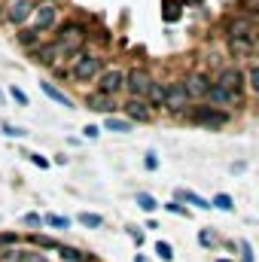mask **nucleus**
Masks as SVG:
<instances>
[{
	"instance_id": "nucleus-36",
	"label": "nucleus",
	"mask_w": 259,
	"mask_h": 262,
	"mask_svg": "<svg viewBox=\"0 0 259 262\" xmlns=\"http://www.w3.org/2000/svg\"><path fill=\"white\" fill-rule=\"evenodd\" d=\"M21 223H25V226H43L46 220H43L40 213H25V216H21Z\"/></svg>"
},
{
	"instance_id": "nucleus-28",
	"label": "nucleus",
	"mask_w": 259,
	"mask_h": 262,
	"mask_svg": "<svg viewBox=\"0 0 259 262\" xmlns=\"http://www.w3.org/2000/svg\"><path fill=\"white\" fill-rule=\"evenodd\" d=\"M46 220V226H52V229H70V220L67 216H58V213H49V216H43Z\"/></svg>"
},
{
	"instance_id": "nucleus-38",
	"label": "nucleus",
	"mask_w": 259,
	"mask_h": 262,
	"mask_svg": "<svg viewBox=\"0 0 259 262\" xmlns=\"http://www.w3.org/2000/svg\"><path fill=\"white\" fill-rule=\"evenodd\" d=\"M0 259L3 262H21V250H3Z\"/></svg>"
},
{
	"instance_id": "nucleus-18",
	"label": "nucleus",
	"mask_w": 259,
	"mask_h": 262,
	"mask_svg": "<svg viewBox=\"0 0 259 262\" xmlns=\"http://www.w3.org/2000/svg\"><path fill=\"white\" fill-rule=\"evenodd\" d=\"M15 40H18V43H21V46H25L28 52H31V49H37V46L43 43V37H40V34L34 31V28H21V31L15 34Z\"/></svg>"
},
{
	"instance_id": "nucleus-40",
	"label": "nucleus",
	"mask_w": 259,
	"mask_h": 262,
	"mask_svg": "<svg viewBox=\"0 0 259 262\" xmlns=\"http://www.w3.org/2000/svg\"><path fill=\"white\" fill-rule=\"evenodd\" d=\"M28 159H31V162L37 165V168H49V159H43L40 152H28Z\"/></svg>"
},
{
	"instance_id": "nucleus-39",
	"label": "nucleus",
	"mask_w": 259,
	"mask_h": 262,
	"mask_svg": "<svg viewBox=\"0 0 259 262\" xmlns=\"http://www.w3.org/2000/svg\"><path fill=\"white\" fill-rule=\"evenodd\" d=\"M3 134H6V137H25L28 131L18 128V125H3Z\"/></svg>"
},
{
	"instance_id": "nucleus-41",
	"label": "nucleus",
	"mask_w": 259,
	"mask_h": 262,
	"mask_svg": "<svg viewBox=\"0 0 259 262\" xmlns=\"http://www.w3.org/2000/svg\"><path fill=\"white\" fill-rule=\"evenodd\" d=\"M128 238H131V241H134V244H137V247L143 244V232H137L134 226H128Z\"/></svg>"
},
{
	"instance_id": "nucleus-44",
	"label": "nucleus",
	"mask_w": 259,
	"mask_h": 262,
	"mask_svg": "<svg viewBox=\"0 0 259 262\" xmlns=\"http://www.w3.org/2000/svg\"><path fill=\"white\" fill-rule=\"evenodd\" d=\"M18 241V235H12V232H0V244H15Z\"/></svg>"
},
{
	"instance_id": "nucleus-7",
	"label": "nucleus",
	"mask_w": 259,
	"mask_h": 262,
	"mask_svg": "<svg viewBox=\"0 0 259 262\" xmlns=\"http://www.w3.org/2000/svg\"><path fill=\"white\" fill-rule=\"evenodd\" d=\"M95 92H104V95H113V98H116L119 92H125V70H122V67H107V70H101Z\"/></svg>"
},
{
	"instance_id": "nucleus-5",
	"label": "nucleus",
	"mask_w": 259,
	"mask_h": 262,
	"mask_svg": "<svg viewBox=\"0 0 259 262\" xmlns=\"http://www.w3.org/2000/svg\"><path fill=\"white\" fill-rule=\"evenodd\" d=\"M189 92H186V82L183 79H174V82H168V95H165V110L168 113H174V116H183L186 110H189Z\"/></svg>"
},
{
	"instance_id": "nucleus-45",
	"label": "nucleus",
	"mask_w": 259,
	"mask_h": 262,
	"mask_svg": "<svg viewBox=\"0 0 259 262\" xmlns=\"http://www.w3.org/2000/svg\"><path fill=\"white\" fill-rule=\"evenodd\" d=\"M253 52H256V58H259V37H256V43H253Z\"/></svg>"
},
{
	"instance_id": "nucleus-27",
	"label": "nucleus",
	"mask_w": 259,
	"mask_h": 262,
	"mask_svg": "<svg viewBox=\"0 0 259 262\" xmlns=\"http://www.w3.org/2000/svg\"><path fill=\"white\" fill-rule=\"evenodd\" d=\"M247 89H250V92L259 98V64L247 67Z\"/></svg>"
},
{
	"instance_id": "nucleus-6",
	"label": "nucleus",
	"mask_w": 259,
	"mask_h": 262,
	"mask_svg": "<svg viewBox=\"0 0 259 262\" xmlns=\"http://www.w3.org/2000/svg\"><path fill=\"white\" fill-rule=\"evenodd\" d=\"M34 31L37 34H46V31H52L55 25H58V3L55 0H40L37 6H34Z\"/></svg>"
},
{
	"instance_id": "nucleus-47",
	"label": "nucleus",
	"mask_w": 259,
	"mask_h": 262,
	"mask_svg": "<svg viewBox=\"0 0 259 262\" xmlns=\"http://www.w3.org/2000/svg\"><path fill=\"white\" fill-rule=\"evenodd\" d=\"M180 3H201V0H180Z\"/></svg>"
},
{
	"instance_id": "nucleus-49",
	"label": "nucleus",
	"mask_w": 259,
	"mask_h": 262,
	"mask_svg": "<svg viewBox=\"0 0 259 262\" xmlns=\"http://www.w3.org/2000/svg\"><path fill=\"white\" fill-rule=\"evenodd\" d=\"M0 9H3V6H0Z\"/></svg>"
},
{
	"instance_id": "nucleus-34",
	"label": "nucleus",
	"mask_w": 259,
	"mask_h": 262,
	"mask_svg": "<svg viewBox=\"0 0 259 262\" xmlns=\"http://www.w3.org/2000/svg\"><path fill=\"white\" fill-rule=\"evenodd\" d=\"M21 262H49V259H46V253H37V250H25V253H21Z\"/></svg>"
},
{
	"instance_id": "nucleus-14",
	"label": "nucleus",
	"mask_w": 259,
	"mask_h": 262,
	"mask_svg": "<svg viewBox=\"0 0 259 262\" xmlns=\"http://www.w3.org/2000/svg\"><path fill=\"white\" fill-rule=\"evenodd\" d=\"M31 58H34V64H40V67H55L58 58H61V52H58L55 40H43L37 49H31Z\"/></svg>"
},
{
	"instance_id": "nucleus-10",
	"label": "nucleus",
	"mask_w": 259,
	"mask_h": 262,
	"mask_svg": "<svg viewBox=\"0 0 259 262\" xmlns=\"http://www.w3.org/2000/svg\"><path fill=\"white\" fill-rule=\"evenodd\" d=\"M217 85H223V89H229V92H244V85H247V70H241V67H223L220 73H217V79H213Z\"/></svg>"
},
{
	"instance_id": "nucleus-37",
	"label": "nucleus",
	"mask_w": 259,
	"mask_h": 262,
	"mask_svg": "<svg viewBox=\"0 0 259 262\" xmlns=\"http://www.w3.org/2000/svg\"><path fill=\"white\" fill-rule=\"evenodd\" d=\"M241 262H253V247H250V241H241Z\"/></svg>"
},
{
	"instance_id": "nucleus-33",
	"label": "nucleus",
	"mask_w": 259,
	"mask_h": 262,
	"mask_svg": "<svg viewBox=\"0 0 259 262\" xmlns=\"http://www.w3.org/2000/svg\"><path fill=\"white\" fill-rule=\"evenodd\" d=\"M31 241H34V244H37V247H43V250H55V247H58V244H55V241H52V238H46V235H34V238H31Z\"/></svg>"
},
{
	"instance_id": "nucleus-1",
	"label": "nucleus",
	"mask_w": 259,
	"mask_h": 262,
	"mask_svg": "<svg viewBox=\"0 0 259 262\" xmlns=\"http://www.w3.org/2000/svg\"><path fill=\"white\" fill-rule=\"evenodd\" d=\"M85 43H89V28L76 18H70L64 25H58V34H55V46L61 52V58H76L79 52H85Z\"/></svg>"
},
{
	"instance_id": "nucleus-9",
	"label": "nucleus",
	"mask_w": 259,
	"mask_h": 262,
	"mask_svg": "<svg viewBox=\"0 0 259 262\" xmlns=\"http://www.w3.org/2000/svg\"><path fill=\"white\" fill-rule=\"evenodd\" d=\"M34 6H37L34 0H6V6H3V9H6L3 18H6L12 28H21V25L34 15Z\"/></svg>"
},
{
	"instance_id": "nucleus-24",
	"label": "nucleus",
	"mask_w": 259,
	"mask_h": 262,
	"mask_svg": "<svg viewBox=\"0 0 259 262\" xmlns=\"http://www.w3.org/2000/svg\"><path fill=\"white\" fill-rule=\"evenodd\" d=\"M76 220H79L85 229H101V226H104V216H101V213H89V210H82Z\"/></svg>"
},
{
	"instance_id": "nucleus-13",
	"label": "nucleus",
	"mask_w": 259,
	"mask_h": 262,
	"mask_svg": "<svg viewBox=\"0 0 259 262\" xmlns=\"http://www.w3.org/2000/svg\"><path fill=\"white\" fill-rule=\"evenodd\" d=\"M183 82H186V92H189V98H192V101H207V92H210V85H213V82H210V76H207V73H201V70L189 73Z\"/></svg>"
},
{
	"instance_id": "nucleus-46",
	"label": "nucleus",
	"mask_w": 259,
	"mask_h": 262,
	"mask_svg": "<svg viewBox=\"0 0 259 262\" xmlns=\"http://www.w3.org/2000/svg\"><path fill=\"white\" fill-rule=\"evenodd\" d=\"M134 262H146V256H134Z\"/></svg>"
},
{
	"instance_id": "nucleus-8",
	"label": "nucleus",
	"mask_w": 259,
	"mask_h": 262,
	"mask_svg": "<svg viewBox=\"0 0 259 262\" xmlns=\"http://www.w3.org/2000/svg\"><path fill=\"white\" fill-rule=\"evenodd\" d=\"M149 85H153V76H149L143 67L125 70V92H128V98H146Z\"/></svg>"
},
{
	"instance_id": "nucleus-4",
	"label": "nucleus",
	"mask_w": 259,
	"mask_h": 262,
	"mask_svg": "<svg viewBox=\"0 0 259 262\" xmlns=\"http://www.w3.org/2000/svg\"><path fill=\"white\" fill-rule=\"evenodd\" d=\"M226 40H256V18L250 12H235L223 21Z\"/></svg>"
},
{
	"instance_id": "nucleus-26",
	"label": "nucleus",
	"mask_w": 259,
	"mask_h": 262,
	"mask_svg": "<svg viewBox=\"0 0 259 262\" xmlns=\"http://www.w3.org/2000/svg\"><path fill=\"white\" fill-rule=\"evenodd\" d=\"M210 204H213L217 210H226V213H232V210H235V201H232V195H226V192L213 195V198H210Z\"/></svg>"
},
{
	"instance_id": "nucleus-25",
	"label": "nucleus",
	"mask_w": 259,
	"mask_h": 262,
	"mask_svg": "<svg viewBox=\"0 0 259 262\" xmlns=\"http://www.w3.org/2000/svg\"><path fill=\"white\" fill-rule=\"evenodd\" d=\"M253 43H256V40H229V52H232V55L253 52Z\"/></svg>"
},
{
	"instance_id": "nucleus-12",
	"label": "nucleus",
	"mask_w": 259,
	"mask_h": 262,
	"mask_svg": "<svg viewBox=\"0 0 259 262\" xmlns=\"http://www.w3.org/2000/svg\"><path fill=\"white\" fill-rule=\"evenodd\" d=\"M122 113H125V119H131V122H149L153 119V107H149L146 98H128L122 104Z\"/></svg>"
},
{
	"instance_id": "nucleus-35",
	"label": "nucleus",
	"mask_w": 259,
	"mask_h": 262,
	"mask_svg": "<svg viewBox=\"0 0 259 262\" xmlns=\"http://www.w3.org/2000/svg\"><path fill=\"white\" fill-rule=\"evenodd\" d=\"M143 168H146V171H156V168H159V156H156L153 149L146 152V159H143Z\"/></svg>"
},
{
	"instance_id": "nucleus-2",
	"label": "nucleus",
	"mask_w": 259,
	"mask_h": 262,
	"mask_svg": "<svg viewBox=\"0 0 259 262\" xmlns=\"http://www.w3.org/2000/svg\"><path fill=\"white\" fill-rule=\"evenodd\" d=\"M180 119H189L195 125H201V128H223V125H229V113L223 110V107H213V104H198V107H189Z\"/></svg>"
},
{
	"instance_id": "nucleus-30",
	"label": "nucleus",
	"mask_w": 259,
	"mask_h": 262,
	"mask_svg": "<svg viewBox=\"0 0 259 262\" xmlns=\"http://www.w3.org/2000/svg\"><path fill=\"white\" fill-rule=\"evenodd\" d=\"M162 207H165V210H171V213H177V216H189V207H183L177 198H174V201H168V204H162Z\"/></svg>"
},
{
	"instance_id": "nucleus-19",
	"label": "nucleus",
	"mask_w": 259,
	"mask_h": 262,
	"mask_svg": "<svg viewBox=\"0 0 259 262\" xmlns=\"http://www.w3.org/2000/svg\"><path fill=\"white\" fill-rule=\"evenodd\" d=\"M177 201H186V204H192V207H198V210H210V207H213L207 198L195 195L192 189H180V192H177Z\"/></svg>"
},
{
	"instance_id": "nucleus-21",
	"label": "nucleus",
	"mask_w": 259,
	"mask_h": 262,
	"mask_svg": "<svg viewBox=\"0 0 259 262\" xmlns=\"http://www.w3.org/2000/svg\"><path fill=\"white\" fill-rule=\"evenodd\" d=\"M58 253H61V262H92V256H85L76 247H58Z\"/></svg>"
},
{
	"instance_id": "nucleus-15",
	"label": "nucleus",
	"mask_w": 259,
	"mask_h": 262,
	"mask_svg": "<svg viewBox=\"0 0 259 262\" xmlns=\"http://www.w3.org/2000/svg\"><path fill=\"white\" fill-rule=\"evenodd\" d=\"M207 101L213 104V107H232V104H241V95L238 92H229V89H223V85H210V92H207Z\"/></svg>"
},
{
	"instance_id": "nucleus-42",
	"label": "nucleus",
	"mask_w": 259,
	"mask_h": 262,
	"mask_svg": "<svg viewBox=\"0 0 259 262\" xmlns=\"http://www.w3.org/2000/svg\"><path fill=\"white\" fill-rule=\"evenodd\" d=\"M241 6H244V9H250V15H256V12H259V0H241Z\"/></svg>"
},
{
	"instance_id": "nucleus-32",
	"label": "nucleus",
	"mask_w": 259,
	"mask_h": 262,
	"mask_svg": "<svg viewBox=\"0 0 259 262\" xmlns=\"http://www.w3.org/2000/svg\"><path fill=\"white\" fill-rule=\"evenodd\" d=\"M9 98L15 101V104H21V107H28V95L18 89V85H9Z\"/></svg>"
},
{
	"instance_id": "nucleus-23",
	"label": "nucleus",
	"mask_w": 259,
	"mask_h": 262,
	"mask_svg": "<svg viewBox=\"0 0 259 262\" xmlns=\"http://www.w3.org/2000/svg\"><path fill=\"white\" fill-rule=\"evenodd\" d=\"M134 204H137V207H140L143 213H153V210L159 207V201H156V198L149 195V192H137V198H134Z\"/></svg>"
},
{
	"instance_id": "nucleus-11",
	"label": "nucleus",
	"mask_w": 259,
	"mask_h": 262,
	"mask_svg": "<svg viewBox=\"0 0 259 262\" xmlns=\"http://www.w3.org/2000/svg\"><path fill=\"white\" fill-rule=\"evenodd\" d=\"M85 107L95 110V113H104V116H116L122 110V104L113 98V95H104V92H92L85 95Z\"/></svg>"
},
{
	"instance_id": "nucleus-22",
	"label": "nucleus",
	"mask_w": 259,
	"mask_h": 262,
	"mask_svg": "<svg viewBox=\"0 0 259 262\" xmlns=\"http://www.w3.org/2000/svg\"><path fill=\"white\" fill-rule=\"evenodd\" d=\"M180 6H183L180 0H162V9H165L162 15H165V21H177V18H180Z\"/></svg>"
},
{
	"instance_id": "nucleus-31",
	"label": "nucleus",
	"mask_w": 259,
	"mask_h": 262,
	"mask_svg": "<svg viewBox=\"0 0 259 262\" xmlns=\"http://www.w3.org/2000/svg\"><path fill=\"white\" fill-rule=\"evenodd\" d=\"M198 244H201V247H213V244H217V235H213L210 229H201V232H198Z\"/></svg>"
},
{
	"instance_id": "nucleus-17",
	"label": "nucleus",
	"mask_w": 259,
	"mask_h": 262,
	"mask_svg": "<svg viewBox=\"0 0 259 262\" xmlns=\"http://www.w3.org/2000/svg\"><path fill=\"white\" fill-rule=\"evenodd\" d=\"M40 89H43V95H46V98H52L55 104H61V107H67V110H73V101L67 98L55 82H40Z\"/></svg>"
},
{
	"instance_id": "nucleus-29",
	"label": "nucleus",
	"mask_w": 259,
	"mask_h": 262,
	"mask_svg": "<svg viewBox=\"0 0 259 262\" xmlns=\"http://www.w3.org/2000/svg\"><path fill=\"white\" fill-rule=\"evenodd\" d=\"M156 253H159V259H165V262L174 259V247H171L168 241H159V244H156Z\"/></svg>"
},
{
	"instance_id": "nucleus-48",
	"label": "nucleus",
	"mask_w": 259,
	"mask_h": 262,
	"mask_svg": "<svg viewBox=\"0 0 259 262\" xmlns=\"http://www.w3.org/2000/svg\"><path fill=\"white\" fill-rule=\"evenodd\" d=\"M220 262H229V259H220Z\"/></svg>"
},
{
	"instance_id": "nucleus-3",
	"label": "nucleus",
	"mask_w": 259,
	"mask_h": 262,
	"mask_svg": "<svg viewBox=\"0 0 259 262\" xmlns=\"http://www.w3.org/2000/svg\"><path fill=\"white\" fill-rule=\"evenodd\" d=\"M104 70V55L98 52H79L76 58H70V76L76 82H95Z\"/></svg>"
},
{
	"instance_id": "nucleus-16",
	"label": "nucleus",
	"mask_w": 259,
	"mask_h": 262,
	"mask_svg": "<svg viewBox=\"0 0 259 262\" xmlns=\"http://www.w3.org/2000/svg\"><path fill=\"white\" fill-rule=\"evenodd\" d=\"M165 95H168V85L153 79V85H149V92H146L149 107H153V110H165Z\"/></svg>"
},
{
	"instance_id": "nucleus-43",
	"label": "nucleus",
	"mask_w": 259,
	"mask_h": 262,
	"mask_svg": "<svg viewBox=\"0 0 259 262\" xmlns=\"http://www.w3.org/2000/svg\"><path fill=\"white\" fill-rule=\"evenodd\" d=\"M82 134H85L89 140H95V137L101 134V128H98V125H85V128H82Z\"/></svg>"
},
{
	"instance_id": "nucleus-20",
	"label": "nucleus",
	"mask_w": 259,
	"mask_h": 262,
	"mask_svg": "<svg viewBox=\"0 0 259 262\" xmlns=\"http://www.w3.org/2000/svg\"><path fill=\"white\" fill-rule=\"evenodd\" d=\"M104 131L128 134V131H131V119H119V116H107V119H104Z\"/></svg>"
}]
</instances>
